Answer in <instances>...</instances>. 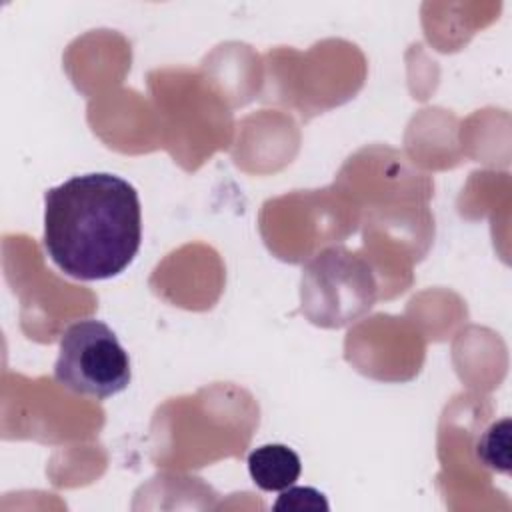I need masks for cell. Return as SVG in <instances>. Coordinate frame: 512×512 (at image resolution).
Listing matches in <instances>:
<instances>
[{
    "mask_svg": "<svg viewBox=\"0 0 512 512\" xmlns=\"http://www.w3.org/2000/svg\"><path fill=\"white\" fill-rule=\"evenodd\" d=\"M140 242V198L128 180L90 172L44 192L42 244L66 276L114 278L132 264Z\"/></svg>",
    "mask_w": 512,
    "mask_h": 512,
    "instance_id": "cell-1",
    "label": "cell"
},
{
    "mask_svg": "<svg viewBox=\"0 0 512 512\" xmlns=\"http://www.w3.org/2000/svg\"><path fill=\"white\" fill-rule=\"evenodd\" d=\"M54 378L74 394L106 400L128 388L130 358L108 324L76 320L60 336Z\"/></svg>",
    "mask_w": 512,
    "mask_h": 512,
    "instance_id": "cell-2",
    "label": "cell"
},
{
    "mask_svg": "<svg viewBox=\"0 0 512 512\" xmlns=\"http://www.w3.org/2000/svg\"><path fill=\"white\" fill-rule=\"evenodd\" d=\"M302 310L322 326H342L366 312L376 286L370 268L344 248L318 254L302 274Z\"/></svg>",
    "mask_w": 512,
    "mask_h": 512,
    "instance_id": "cell-3",
    "label": "cell"
},
{
    "mask_svg": "<svg viewBox=\"0 0 512 512\" xmlns=\"http://www.w3.org/2000/svg\"><path fill=\"white\" fill-rule=\"evenodd\" d=\"M248 472L260 490L280 492L298 480L302 462L286 444H264L248 454Z\"/></svg>",
    "mask_w": 512,
    "mask_h": 512,
    "instance_id": "cell-4",
    "label": "cell"
},
{
    "mask_svg": "<svg viewBox=\"0 0 512 512\" xmlns=\"http://www.w3.org/2000/svg\"><path fill=\"white\" fill-rule=\"evenodd\" d=\"M510 418H502L498 422H492L478 438L476 442V456L478 460L500 474H510V446H512V438H510Z\"/></svg>",
    "mask_w": 512,
    "mask_h": 512,
    "instance_id": "cell-5",
    "label": "cell"
},
{
    "mask_svg": "<svg viewBox=\"0 0 512 512\" xmlns=\"http://www.w3.org/2000/svg\"><path fill=\"white\" fill-rule=\"evenodd\" d=\"M276 512H328L326 496L312 486H288L280 490L272 506Z\"/></svg>",
    "mask_w": 512,
    "mask_h": 512,
    "instance_id": "cell-6",
    "label": "cell"
}]
</instances>
